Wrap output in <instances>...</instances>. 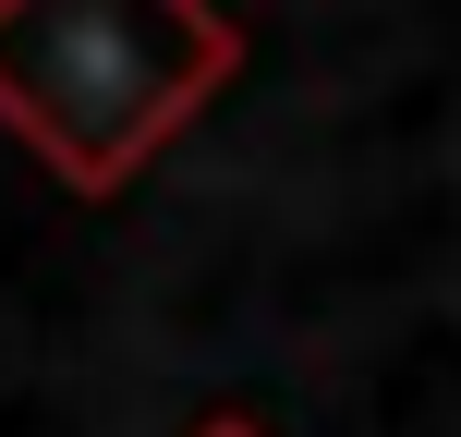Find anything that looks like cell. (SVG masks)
I'll list each match as a JSON object with an SVG mask.
<instances>
[{"mask_svg": "<svg viewBox=\"0 0 461 437\" xmlns=\"http://www.w3.org/2000/svg\"><path fill=\"white\" fill-rule=\"evenodd\" d=\"M219 61L230 37L207 0H0V122L73 183H122Z\"/></svg>", "mask_w": 461, "mask_h": 437, "instance_id": "obj_1", "label": "cell"}]
</instances>
